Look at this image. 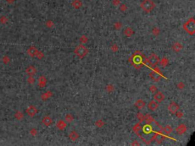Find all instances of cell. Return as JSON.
<instances>
[{
  "label": "cell",
  "instance_id": "25",
  "mask_svg": "<svg viewBox=\"0 0 195 146\" xmlns=\"http://www.w3.org/2000/svg\"><path fill=\"white\" fill-rule=\"evenodd\" d=\"M162 131L165 133V134H170L173 132V128L172 126L170 125H166L163 129H162Z\"/></svg>",
  "mask_w": 195,
  "mask_h": 146
},
{
  "label": "cell",
  "instance_id": "40",
  "mask_svg": "<svg viewBox=\"0 0 195 146\" xmlns=\"http://www.w3.org/2000/svg\"><path fill=\"white\" fill-rule=\"evenodd\" d=\"M127 6L126 4H121L120 5V11L121 12H124L127 11Z\"/></svg>",
  "mask_w": 195,
  "mask_h": 146
},
{
  "label": "cell",
  "instance_id": "28",
  "mask_svg": "<svg viewBox=\"0 0 195 146\" xmlns=\"http://www.w3.org/2000/svg\"><path fill=\"white\" fill-rule=\"evenodd\" d=\"M95 125L96 127L101 129V128H102V127L105 125V123H104V121L102 120H98L95 121Z\"/></svg>",
  "mask_w": 195,
  "mask_h": 146
},
{
  "label": "cell",
  "instance_id": "34",
  "mask_svg": "<svg viewBox=\"0 0 195 146\" xmlns=\"http://www.w3.org/2000/svg\"><path fill=\"white\" fill-rule=\"evenodd\" d=\"M106 91H107V93H112L114 91V87L113 84H107V87H106Z\"/></svg>",
  "mask_w": 195,
  "mask_h": 146
},
{
  "label": "cell",
  "instance_id": "41",
  "mask_svg": "<svg viewBox=\"0 0 195 146\" xmlns=\"http://www.w3.org/2000/svg\"><path fill=\"white\" fill-rule=\"evenodd\" d=\"M38 60H42L43 58H44V54L41 52V51H38L37 52V55L35 56Z\"/></svg>",
  "mask_w": 195,
  "mask_h": 146
},
{
  "label": "cell",
  "instance_id": "22",
  "mask_svg": "<svg viewBox=\"0 0 195 146\" xmlns=\"http://www.w3.org/2000/svg\"><path fill=\"white\" fill-rule=\"evenodd\" d=\"M52 96H53V93H52V91H47V92L44 93V94L41 95V100H42V101H45L48 100L49 98H50Z\"/></svg>",
  "mask_w": 195,
  "mask_h": 146
},
{
  "label": "cell",
  "instance_id": "36",
  "mask_svg": "<svg viewBox=\"0 0 195 146\" xmlns=\"http://www.w3.org/2000/svg\"><path fill=\"white\" fill-rule=\"evenodd\" d=\"M122 26H123V24L120 21H118V22L114 23V27L117 31H120L121 29V27H122Z\"/></svg>",
  "mask_w": 195,
  "mask_h": 146
},
{
  "label": "cell",
  "instance_id": "6",
  "mask_svg": "<svg viewBox=\"0 0 195 146\" xmlns=\"http://www.w3.org/2000/svg\"><path fill=\"white\" fill-rule=\"evenodd\" d=\"M179 108H180L179 105L175 101H172L168 106V110L172 114H175L179 110Z\"/></svg>",
  "mask_w": 195,
  "mask_h": 146
},
{
  "label": "cell",
  "instance_id": "32",
  "mask_svg": "<svg viewBox=\"0 0 195 146\" xmlns=\"http://www.w3.org/2000/svg\"><path fill=\"white\" fill-rule=\"evenodd\" d=\"M15 117L18 120H21V119H23L24 117V114L21 112V111H17L15 113Z\"/></svg>",
  "mask_w": 195,
  "mask_h": 146
},
{
  "label": "cell",
  "instance_id": "43",
  "mask_svg": "<svg viewBox=\"0 0 195 146\" xmlns=\"http://www.w3.org/2000/svg\"><path fill=\"white\" fill-rule=\"evenodd\" d=\"M175 115H176V116H177V117L178 118V119H181V117H183V116H184V113L181 112V111H180L179 110L175 113Z\"/></svg>",
  "mask_w": 195,
  "mask_h": 146
},
{
  "label": "cell",
  "instance_id": "20",
  "mask_svg": "<svg viewBox=\"0 0 195 146\" xmlns=\"http://www.w3.org/2000/svg\"><path fill=\"white\" fill-rule=\"evenodd\" d=\"M47 84V78H45V76L41 75L38 78V86L40 87H45Z\"/></svg>",
  "mask_w": 195,
  "mask_h": 146
},
{
  "label": "cell",
  "instance_id": "48",
  "mask_svg": "<svg viewBox=\"0 0 195 146\" xmlns=\"http://www.w3.org/2000/svg\"><path fill=\"white\" fill-rule=\"evenodd\" d=\"M3 61L5 63H8L9 62V59L7 57V56H5L4 58H3Z\"/></svg>",
  "mask_w": 195,
  "mask_h": 146
},
{
  "label": "cell",
  "instance_id": "35",
  "mask_svg": "<svg viewBox=\"0 0 195 146\" xmlns=\"http://www.w3.org/2000/svg\"><path fill=\"white\" fill-rule=\"evenodd\" d=\"M149 92H150V93H152V94H155V93L158 91L157 87H156L155 84H152V85H150V86H149Z\"/></svg>",
  "mask_w": 195,
  "mask_h": 146
},
{
  "label": "cell",
  "instance_id": "10",
  "mask_svg": "<svg viewBox=\"0 0 195 146\" xmlns=\"http://www.w3.org/2000/svg\"><path fill=\"white\" fill-rule=\"evenodd\" d=\"M25 72L27 75L29 76H34V75H36L37 73V69L34 66H29L28 67H27L26 70H25Z\"/></svg>",
  "mask_w": 195,
  "mask_h": 146
},
{
  "label": "cell",
  "instance_id": "4",
  "mask_svg": "<svg viewBox=\"0 0 195 146\" xmlns=\"http://www.w3.org/2000/svg\"><path fill=\"white\" fill-rule=\"evenodd\" d=\"M162 77H163V76H162V72L160 71L159 69H158V68H156V67H155V68L153 69V70L149 73V78H150L152 81H155V82L159 81L162 79Z\"/></svg>",
  "mask_w": 195,
  "mask_h": 146
},
{
  "label": "cell",
  "instance_id": "12",
  "mask_svg": "<svg viewBox=\"0 0 195 146\" xmlns=\"http://www.w3.org/2000/svg\"><path fill=\"white\" fill-rule=\"evenodd\" d=\"M42 123H43V124L45 126H50L53 123V120H52V118L50 117V116H44L43 119H42Z\"/></svg>",
  "mask_w": 195,
  "mask_h": 146
},
{
  "label": "cell",
  "instance_id": "29",
  "mask_svg": "<svg viewBox=\"0 0 195 146\" xmlns=\"http://www.w3.org/2000/svg\"><path fill=\"white\" fill-rule=\"evenodd\" d=\"M160 32H161L160 29H159V27H154L152 29V35H154V36H155V37L159 36V35L160 34Z\"/></svg>",
  "mask_w": 195,
  "mask_h": 146
},
{
  "label": "cell",
  "instance_id": "3",
  "mask_svg": "<svg viewBox=\"0 0 195 146\" xmlns=\"http://www.w3.org/2000/svg\"><path fill=\"white\" fill-rule=\"evenodd\" d=\"M74 53L77 56V57L79 58V59H82V58H84L85 56H86L88 55L89 50L84 45L79 44L74 49Z\"/></svg>",
  "mask_w": 195,
  "mask_h": 146
},
{
  "label": "cell",
  "instance_id": "18",
  "mask_svg": "<svg viewBox=\"0 0 195 146\" xmlns=\"http://www.w3.org/2000/svg\"><path fill=\"white\" fill-rule=\"evenodd\" d=\"M145 105H146V103H145V101H144L143 100H142V99H138V100L135 102V104H134V106H135L137 109H139V110H140V109L143 108V107H145Z\"/></svg>",
  "mask_w": 195,
  "mask_h": 146
},
{
  "label": "cell",
  "instance_id": "2",
  "mask_svg": "<svg viewBox=\"0 0 195 146\" xmlns=\"http://www.w3.org/2000/svg\"><path fill=\"white\" fill-rule=\"evenodd\" d=\"M155 7L153 0H143L140 3V8L146 13L151 12Z\"/></svg>",
  "mask_w": 195,
  "mask_h": 146
},
{
  "label": "cell",
  "instance_id": "15",
  "mask_svg": "<svg viewBox=\"0 0 195 146\" xmlns=\"http://www.w3.org/2000/svg\"><path fill=\"white\" fill-rule=\"evenodd\" d=\"M124 34L127 37H130L134 34V31L133 30V28L130 27H127L124 29Z\"/></svg>",
  "mask_w": 195,
  "mask_h": 146
},
{
  "label": "cell",
  "instance_id": "14",
  "mask_svg": "<svg viewBox=\"0 0 195 146\" xmlns=\"http://www.w3.org/2000/svg\"><path fill=\"white\" fill-rule=\"evenodd\" d=\"M172 48V50H173L174 52H175V53H178L181 52V50L183 49V45H182L181 43H179V42H175V43H173Z\"/></svg>",
  "mask_w": 195,
  "mask_h": 146
},
{
  "label": "cell",
  "instance_id": "44",
  "mask_svg": "<svg viewBox=\"0 0 195 146\" xmlns=\"http://www.w3.org/2000/svg\"><path fill=\"white\" fill-rule=\"evenodd\" d=\"M30 134H31L32 136H35V135H37V130L35 128H33V129H31V131H30Z\"/></svg>",
  "mask_w": 195,
  "mask_h": 146
},
{
  "label": "cell",
  "instance_id": "21",
  "mask_svg": "<svg viewBox=\"0 0 195 146\" xmlns=\"http://www.w3.org/2000/svg\"><path fill=\"white\" fill-rule=\"evenodd\" d=\"M153 139H155V141H156L157 143L160 144L162 143L164 139H165V136L162 135V134H160V133H158V134H155L153 137H152Z\"/></svg>",
  "mask_w": 195,
  "mask_h": 146
},
{
  "label": "cell",
  "instance_id": "11",
  "mask_svg": "<svg viewBox=\"0 0 195 146\" xmlns=\"http://www.w3.org/2000/svg\"><path fill=\"white\" fill-rule=\"evenodd\" d=\"M56 126H57V128L59 129V130H64L66 127V123L65 120H60L57 122V123H56Z\"/></svg>",
  "mask_w": 195,
  "mask_h": 146
},
{
  "label": "cell",
  "instance_id": "39",
  "mask_svg": "<svg viewBox=\"0 0 195 146\" xmlns=\"http://www.w3.org/2000/svg\"><path fill=\"white\" fill-rule=\"evenodd\" d=\"M184 87H185V84H184V83L183 81H180V82H178V83L177 84V88L179 89V90L184 89Z\"/></svg>",
  "mask_w": 195,
  "mask_h": 146
},
{
  "label": "cell",
  "instance_id": "46",
  "mask_svg": "<svg viewBox=\"0 0 195 146\" xmlns=\"http://www.w3.org/2000/svg\"><path fill=\"white\" fill-rule=\"evenodd\" d=\"M1 23L2 24H5L7 21H8V19H7V18L6 17H5V16H3V17H1Z\"/></svg>",
  "mask_w": 195,
  "mask_h": 146
},
{
  "label": "cell",
  "instance_id": "19",
  "mask_svg": "<svg viewBox=\"0 0 195 146\" xmlns=\"http://www.w3.org/2000/svg\"><path fill=\"white\" fill-rule=\"evenodd\" d=\"M142 129H143V127H142L140 123H136V124L133 126V131L136 135H140V132L142 131Z\"/></svg>",
  "mask_w": 195,
  "mask_h": 146
},
{
  "label": "cell",
  "instance_id": "31",
  "mask_svg": "<svg viewBox=\"0 0 195 146\" xmlns=\"http://www.w3.org/2000/svg\"><path fill=\"white\" fill-rule=\"evenodd\" d=\"M142 129H143V132H144L145 133H146V134H149V133L152 131V127L150 126L149 124H146Z\"/></svg>",
  "mask_w": 195,
  "mask_h": 146
},
{
  "label": "cell",
  "instance_id": "7",
  "mask_svg": "<svg viewBox=\"0 0 195 146\" xmlns=\"http://www.w3.org/2000/svg\"><path fill=\"white\" fill-rule=\"evenodd\" d=\"M37 112H38V110L34 105H31V106H29L26 109L27 114L29 116H31V117H33V116H34L37 113Z\"/></svg>",
  "mask_w": 195,
  "mask_h": 146
},
{
  "label": "cell",
  "instance_id": "8",
  "mask_svg": "<svg viewBox=\"0 0 195 146\" xmlns=\"http://www.w3.org/2000/svg\"><path fill=\"white\" fill-rule=\"evenodd\" d=\"M153 98L154 100L157 102V103H161L162 101H163L165 100V95L163 94V93L162 91H156L154 95H153Z\"/></svg>",
  "mask_w": 195,
  "mask_h": 146
},
{
  "label": "cell",
  "instance_id": "38",
  "mask_svg": "<svg viewBox=\"0 0 195 146\" xmlns=\"http://www.w3.org/2000/svg\"><path fill=\"white\" fill-rule=\"evenodd\" d=\"M45 26L47 27V28H52L53 26H54V23L52 20H48L47 21V22L45 23Z\"/></svg>",
  "mask_w": 195,
  "mask_h": 146
},
{
  "label": "cell",
  "instance_id": "30",
  "mask_svg": "<svg viewBox=\"0 0 195 146\" xmlns=\"http://www.w3.org/2000/svg\"><path fill=\"white\" fill-rule=\"evenodd\" d=\"M79 42L81 43V44H84V43H87L89 42V38L86 36V35H82L79 37Z\"/></svg>",
  "mask_w": 195,
  "mask_h": 146
},
{
  "label": "cell",
  "instance_id": "23",
  "mask_svg": "<svg viewBox=\"0 0 195 146\" xmlns=\"http://www.w3.org/2000/svg\"><path fill=\"white\" fill-rule=\"evenodd\" d=\"M72 6L75 9H79L82 6V3L81 0H74V1L72 3Z\"/></svg>",
  "mask_w": 195,
  "mask_h": 146
},
{
  "label": "cell",
  "instance_id": "24",
  "mask_svg": "<svg viewBox=\"0 0 195 146\" xmlns=\"http://www.w3.org/2000/svg\"><path fill=\"white\" fill-rule=\"evenodd\" d=\"M144 121L146 123V124H150L154 122V119L150 114H146L144 115Z\"/></svg>",
  "mask_w": 195,
  "mask_h": 146
},
{
  "label": "cell",
  "instance_id": "37",
  "mask_svg": "<svg viewBox=\"0 0 195 146\" xmlns=\"http://www.w3.org/2000/svg\"><path fill=\"white\" fill-rule=\"evenodd\" d=\"M118 50H119V47H118V44H116V43H113L112 45L110 46V50L112 51L113 53H116V52H118Z\"/></svg>",
  "mask_w": 195,
  "mask_h": 146
},
{
  "label": "cell",
  "instance_id": "26",
  "mask_svg": "<svg viewBox=\"0 0 195 146\" xmlns=\"http://www.w3.org/2000/svg\"><path fill=\"white\" fill-rule=\"evenodd\" d=\"M169 60L167 59L166 57H163V58H162L161 60H159V64L162 66V67H165V66H168V64H169Z\"/></svg>",
  "mask_w": 195,
  "mask_h": 146
},
{
  "label": "cell",
  "instance_id": "16",
  "mask_svg": "<svg viewBox=\"0 0 195 146\" xmlns=\"http://www.w3.org/2000/svg\"><path fill=\"white\" fill-rule=\"evenodd\" d=\"M38 51H39V50H38L35 46H31V47L28 48V50H27V54H28L31 57H34V56L37 55V53Z\"/></svg>",
  "mask_w": 195,
  "mask_h": 146
},
{
  "label": "cell",
  "instance_id": "27",
  "mask_svg": "<svg viewBox=\"0 0 195 146\" xmlns=\"http://www.w3.org/2000/svg\"><path fill=\"white\" fill-rule=\"evenodd\" d=\"M73 120H74V116H73L72 114H71V113H67V114L65 116V121H66V123H71Z\"/></svg>",
  "mask_w": 195,
  "mask_h": 146
},
{
  "label": "cell",
  "instance_id": "45",
  "mask_svg": "<svg viewBox=\"0 0 195 146\" xmlns=\"http://www.w3.org/2000/svg\"><path fill=\"white\" fill-rule=\"evenodd\" d=\"M112 4H113L114 6H118L121 5V1L120 0H113Z\"/></svg>",
  "mask_w": 195,
  "mask_h": 146
},
{
  "label": "cell",
  "instance_id": "17",
  "mask_svg": "<svg viewBox=\"0 0 195 146\" xmlns=\"http://www.w3.org/2000/svg\"><path fill=\"white\" fill-rule=\"evenodd\" d=\"M79 133H78L76 131H75V130H72V131H71V132L69 133V138L71 141H76V140L79 138Z\"/></svg>",
  "mask_w": 195,
  "mask_h": 146
},
{
  "label": "cell",
  "instance_id": "33",
  "mask_svg": "<svg viewBox=\"0 0 195 146\" xmlns=\"http://www.w3.org/2000/svg\"><path fill=\"white\" fill-rule=\"evenodd\" d=\"M136 117H137V119H138V120H139V122H140V123H143L144 121V115L142 113H140V112L137 113Z\"/></svg>",
  "mask_w": 195,
  "mask_h": 146
},
{
  "label": "cell",
  "instance_id": "47",
  "mask_svg": "<svg viewBox=\"0 0 195 146\" xmlns=\"http://www.w3.org/2000/svg\"><path fill=\"white\" fill-rule=\"evenodd\" d=\"M131 145H133H133H134V146H135V145H140V143H139L138 141H136V140H134V141L131 143Z\"/></svg>",
  "mask_w": 195,
  "mask_h": 146
},
{
  "label": "cell",
  "instance_id": "5",
  "mask_svg": "<svg viewBox=\"0 0 195 146\" xmlns=\"http://www.w3.org/2000/svg\"><path fill=\"white\" fill-rule=\"evenodd\" d=\"M159 60L160 59L156 54L152 53L149 57L146 58V63H148L151 67H155L156 65L159 64Z\"/></svg>",
  "mask_w": 195,
  "mask_h": 146
},
{
  "label": "cell",
  "instance_id": "49",
  "mask_svg": "<svg viewBox=\"0 0 195 146\" xmlns=\"http://www.w3.org/2000/svg\"><path fill=\"white\" fill-rule=\"evenodd\" d=\"M14 1H15V0H6L7 3H9V4H12V3H14Z\"/></svg>",
  "mask_w": 195,
  "mask_h": 146
},
{
  "label": "cell",
  "instance_id": "9",
  "mask_svg": "<svg viewBox=\"0 0 195 146\" xmlns=\"http://www.w3.org/2000/svg\"><path fill=\"white\" fill-rule=\"evenodd\" d=\"M186 131H187V126H186L184 124H183V123L178 125V126L175 128V132H176V133H177L178 135H181L184 134V133L186 132Z\"/></svg>",
  "mask_w": 195,
  "mask_h": 146
},
{
  "label": "cell",
  "instance_id": "42",
  "mask_svg": "<svg viewBox=\"0 0 195 146\" xmlns=\"http://www.w3.org/2000/svg\"><path fill=\"white\" fill-rule=\"evenodd\" d=\"M27 82L30 84H34L35 83V79L33 76H29V78H27Z\"/></svg>",
  "mask_w": 195,
  "mask_h": 146
},
{
  "label": "cell",
  "instance_id": "13",
  "mask_svg": "<svg viewBox=\"0 0 195 146\" xmlns=\"http://www.w3.org/2000/svg\"><path fill=\"white\" fill-rule=\"evenodd\" d=\"M147 107L149 108V110L151 111H155V110H157V108L159 107V104L158 103L155 101H150L148 104H147Z\"/></svg>",
  "mask_w": 195,
  "mask_h": 146
},
{
  "label": "cell",
  "instance_id": "1",
  "mask_svg": "<svg viewBox=\"0 0 195 146\" xmlns=\"http://www.w3.org/2000/svg\"><path fill=\"white\" fill-rule=\"evenodd\" d=\"M184 30L189 34L193 35L195 34V20L193 18H189L184 24H183Z\"/></svg>",
  "mask_w": 195,
  "mask_h": 146
}]
</instances>
